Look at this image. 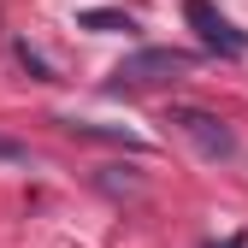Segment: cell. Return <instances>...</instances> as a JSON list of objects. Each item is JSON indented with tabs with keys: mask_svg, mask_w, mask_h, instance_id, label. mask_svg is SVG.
<instances>
[{
	"mask_svg": "<svg viewBox=\"0 0 248 248\" xmlns=\"http://www.w3.org/2000/svg\"><path fill=\"white\" fill-rule=\"evenodd\" d=\"M12 53H18V65H24V71H30V77H42V83H53V71H47V59H42V53H36V47H30V42H18V47H12Z\"/></svg>",
	"mask_w": 248,
	"mask_h": 248,
	"instance_id": "277c9868",
	"label": "cell"
},
{
	"mask_svg": "<svg viewBox=\"0 0 248 248\" xmlns=\"http://www.w3.org/2000/svg\"><path fill=\"white\" fill-rule=\"evenodd\" d=\"M183 18H189V30L201 36V47L225 53V59H242V53H248V30H236L213 0H183Z\"/></svg>",
	"mask_w": 248,
	"mask_h": 248,
	"instance_id": "3957f363",
	"label": "cell"
},
{
	"mask_svg": "<svg viewBox=\"0 0 248 248\" xmlns=\"http://www.w3.org/2000/svg\"><path fill=\"white\" fill-rule=\"evenodd\" d=\"M189 65H195V53H183V47H136L130 59L112 65L107 89H154V83H166V77L189 71Z\"/></svg>",
	"mask_w": 248,
	"mask_h": 248,
	"instance_id": "6da1fadb",
	"label": "cell"
},
{
	"mask_svg": "<svg viewBox=\"0 0 248 248\" xmlns=\"http://www.w3.org/2000/svg\"><path fill=\"white\" fill-rule=\"evenodd\" d=\"M77 24H83V30H136V24L124 18V12H83Z\"/></svg>",
	"mask_w": 248,
	"mask_h": 248,
	"instance_id": "5b68a950",
	"label": "cell"
},
{
	"mask_svg": "<svg viewBox=\"0 0 248 248\" xmlns=\"http://www.w3.org/2000/svg\"><path fill=\"white\" fill-rule=\"evenodd\" d=\"M0 160H6V166H24V160H30V148L12 142V136H0Z\"/></svg>",
	"mask_w": 248,
	"mask_h": 248,
	"instance_id": "8992f818",
	"label": "cell"
},
{
	"mask_svg": "<svg viewBox=\"0 0 248 248\" xmlns=\"http://www.w3.org/2000/svg\"><path fill=\"white\" fill-rule=\"evenodd\" d=\"M166 124H177V130L189 136L207 160H231V154H236V130H231L219 112H207V107H171Z\"/></svg>",
	"mask_w": 248,
	"mask_h": 248,
	"instance_id": "7a4b0ae2",
	"label": "cell"
},
{
	"mask_svg": "<svg viewBox=\"0 0 248 248\" xmlns=\"http://www.w3.org/2000/svg\"><path fill=\"white\" fill-rule=\"evenodd\" d=\"M219 248H248V242H242V236H225V242H219Z\"/></svg>",
	"mask_w": 248,
	"mask_h": 248,
	"instance_id": "52a82bcc",
	"label": "cell"
}]
</instances>
